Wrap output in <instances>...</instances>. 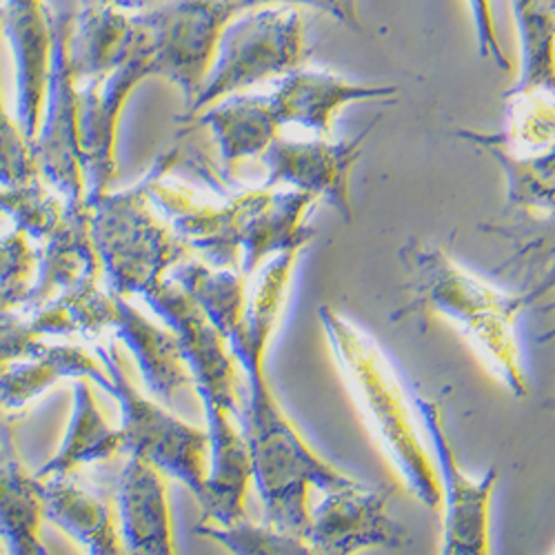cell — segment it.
<instances>
[{"label":"cell","mask_w":555,"mask_h":555,"mask_svg":"<svg viewBox=\"0 0 555 555\" xmlns=\"http://www.w3.org/2000/svg\"><path fill=\"white\" fill-rule=\"evenodd\" d=\"M99 3L107 5V8H116V10H122V12H129V14H141V12H147V10H154L163 3H169V0H99Z\"/></svg>","instance_id":"cell-37"},{"label":"cell","mask_w":555,"mask_h":555,"mask_svg":"<svg viewBox=\"0 0 555 555\" xmlns=\"http://www.w3.org/2000/svg\"><path fill=\"white\" fill-rule=\"evenodd\" d=\"M182 160V143L165 150L150 171V198L160 216L173 227L180 241L214 267L241 269V245L251 214L264 188L220 194L209 198L188 182L171 180V169Z\"/></svg>","instance_id":"cell-7"},{"label":"cell","mask_w":555,"mask_h":555,"mask_svg":"<svg viewBox=\"0 0 555 555\" xmlns=\"http://www.w3.org/2000/svg\"><path fill=\"white\" fill-rule=\"evenodd\" d=\"M201 127L211 131L222 171L224 176H231L243 160L260 158L271 147L281 135L283 122L273 109L269 94H243L241 91V94L216 101L196 118L180 125L178 138Z\"/></svg>","instance_id":"cell-20"},{"label":"cell","mask_w":555,"mask_h":555,"mask_svg":"<svg viewBox=\"0 0 555 555\" xmlns=\"http://www.w3.org/2000/svg\"><path fill=\"white\" fill-rule=\"evenodd\" d=\"M546 3H548V5H551V10L555 12V0H546Z\"/></svg>","instance_id":"cell-41"},{"label":"cell","mask_w":555,"mask_h":555,"mask_svg":"<svg viewBox=\"0 0 555 555\" xmlns=\"http://www.w3.org/2000/svg\"><path fill=\"white\" fill-rule=\"evenodd\" d=\"M267 3L311 8L315 12L332 16L336 23L345 25L351 31H362V23L358 16V0H267Z\"/></svg>","instance_id":"cell-36"},{"label":"cell","mask_w":555,"mask_h":555,"mask_svg":"<svg viewBox=\"0 0 555 555\" xmlns=\"http://www.w3.org/2000/svg\"><path fill=\"white\" fill-rule=\"evenodd\" d=\"M198 535H205L218 544H222L231 553H278V555H292V553H311L305 538L287 533L269 522H251L247 516L231 522V525H209L201 522L196 527Z\"/></svg>","instance_id":"cell-32"},{"label":"cell","mask_w":555,"mask_h":555,"mask_svg":"<svg viewBox=\"0 0 555 555\" xmlns=\"http://www.w3.org/2000/svg\"><path fill=\"white\" fill-rule=\"evenodd\" d=\"M169 275L190 294L224 338L238 327L247 307L251 281L241 269L214 267L205 260L184 258Z\"/></svg>","instance_id":"cell-28"},{"label":"cell","mask_w":555,"mask_h":555,"mask_svg":"<svg viewBox=\"0 0 555 555\" xmlns=\"http://www.w3.org/2000/svg\"><path fill=\"white\" fill-rule=\"evenodd\" d=\"M38 254L31 247L25 231L12 229L10 234L0 238V292L18 294L25 298L34 273H36Z\"/></svg>","instance_id":"cell-34"},{"label":"cell","mask_w":555,"mask_h":555,"mask_svg":"<svg viewBox=\"0 0 555 555\" xmlns=\"http://www.w3.org/2000/svg\"><path fill=\"white\" fill-rule=\"evenodd\" d=\"M502 131H485L489 141L512 152H535L555 145V96L504 94Z\"/></svg>","instance_id":"cell-30"},{"label":"cell","mask_w":555,"mask_h":555,"mask_svg":"<svg viewBox=\"0 0 555 555\" xmlns=\"http://www.w3.org/2000/svg\"><path fill=\"white\" fill-rule=\"evenodd\" d=\"M311 50L300 8L264 3L231 21L218 42L214 65L178 125L190 122L216 101L302 67Z\"/></svg>","instance_id":"cell-5"},{"label":"cell","mask_w":555,"mask_h":555,"mask_svg":"<svg viewBox=\"0 0 555 555\" xmlns=\"http://www.w3.org/2000/svg\"><path fill=\"white\" fill-rule=\"evenodd\" d=\"M3 34V29H0ZM38 176L31 145L18 125L8 112L3 87H0V188H12L23 184Z\"/></svg>","instance_id":"cell-33"},{"label":"cell","mask_w":555,"mask_h":555,"mask_svg":"<svg viewBox=\"0 0 555 555\" xmlns=\"http://www.w3.org/2000/svg\"><path fill=\"white\" fill-rule=\"evenodd\" d=\"M0 29L16 65V120L31 145L40 127L52 59V8L48 0H3Z\"/></svg>","instance_id":"cell-15"},{"label":"cell","mask_w":555,"mask_h":555,"mask_svg":"<svg viewBox=\"0 0 555 555\" xmlns=\"http://www.w3.org/2000/svg\"><path fill=\"white\" fill-rule=\"evenodd\" d=\"M455 138L489 154L504 173L506 211L522 218L555 214V145L535 152H512L478 129H455Z\"/></svg>","instance_id":"cell-24"},{"label":"cell","mask_w":555,"mask_h":555,"mask_svg":"<svg viewBox=\"0 0 555 555\" xmlns=\"http://www.w3.org/2000/svg\"><path fill=\"white\" fill-rule=\"evenodd\" d=\"M143 300L180 343L194 389L203 402L205 429L216 431L241 425L243 372L227 338L171 275Z\"/></svg>","instance_id":"cell-8"},{"label":"cell","mask_w":555,"mask_h":555,"mask_svg":"<svg viewBox=\"0 0 555 555\" xmlns=\"http://www.w3.org/2000/svg\"><path fill=\"white\" fill-rule=\"evenodd\" d=\"M391 487L353 480L322 493L309 508L305 540L311 553H358L364 548H402L409 533L389 516Z\"/></svg>","instance_id":"cell-14"},{"label":"cell","mask_w":555,"mask_h":555,"mask_svg":"<svg viewBox=\"0 0 555 555\" xmlns=\"http://www.w3.org/2000/svg\"><path fill=\"white\" fill-rule=\"evenodd\" d=\"M89 380L112 393V378L101 358L78 345H44L38 353L0 369V409L8 415L27 409L59 380Z\"/></svg>","instance_id":"cell-21"},{"label":"cell","mask_w":555,"mask_h":555,"mask_svg":"<svg viewBox=\"0 0 555 555\" xmlns=\"http://www.w3.org/2000/svg\"><path fill=\"white\" fill-rule=\"evenodd\" d=\"M409 302L391 315H436L465 338L482 364L514 398L529 396L518 320L529 309L520 292H508L460 264L436 243L409 236L398 249Z\"/></svg>","instance_id":"cell-2"},{"label":"cell","mask_w":555,"mask_h":555,"mask_svg":"<svg viewBox=\"0 0 555 555\" xmlns=\"http://www.w3.org/2000/svg\"><path fill=\"white\" fill-rule=\"evenodd\" d=\"M141 27V40L118 67L78 82V133L87 205L107 194L118 176V131L129 99L145 80L156 78L154 50L143 18Z\"/></svg>","instance_id":"cell-10"},{"label":"cell","mask_w":555,"mask_h":555,"mask_svg":"<svg viewBox=\"0 0 555 555\" xmlns=\"http://www.w3.org/2000/svg\"><path fill=\"white\" fill-rule=\"evenodd\" d=\"M72 25L74 12L52 8L50 76L31 154L38 176L65 203H80L85 201V176L78 133V78L69 54Z\"/></svg>","instance_id":"cell-11"},{"label":"cell","mask_w":555,"mask_h":555,"mask_svg":"<svg viewBox=\"0 0 555 555\" xmlns=\"http://www.w3.org/2000/svg\"><path fill=\"white\" fill-rule=\"evenodd\" d=\"M300 251L269 258L249 281L243 320L227 343L243 372L241 429L247 438L254 487L262 502V520L305 538L309 491H332L356 478L318 455L296 429L267 380V351L283 318Z\"/></svg>","instance_id":"cell-1"},{"label":"cell","mask_w":555,"mask_h":555,"mask_svg":"<svg viewBox=\"0 0 555 555\" xmlns=\"http://www.w3.org/2000/svg\"><path fill=\"white\" fill-rule=\"evenodd\" d=\"M44 522L38 478L29 474L12 444V425L0 427V540L16 555H42Z\"/></svg>","instance_id":"cell-25"},{"label":"cell","mask_w":555,"mask_h":555,"mask_svg":"<svg viewBox=\"0 0 555 555\" xmlns=\"http://www.w3.org/2000/svg\"><path fill=\"white\" fill-rule=\"evenodd\" d=\"M125 451V440L120 427H112L103 415L89 380H74V404L69 425L61 440L59 451L34 472L36 478L48 476H69L78 467L107 462Z\"/></svg>","instance_id":"cell-26"},{"label":"cell","mask_w":555,"mask_h":555,"mask_svg":"<svg viewBox=\"0 0 555 555\" xmlns=\"http://www.w3.org/2000/svg\"><path fill=\"white\" fill-rule=\"evenodd\" d=\"M520 36V78L506 94L555 96V12L546 0H512Z\"/></svg>","instance_id":"cell-29"},{"label":"cell","mask_w":555,"mask_h":555,"mask_svg":"<svg viewBox=\"0 0 555 555\" xmlns=\"http://www.w3.org/2000/svg\"><path fill=\"white\" fill-rule=\"evenodd\" d=\"M101 275L103 267L91 236V209L85 201L65 203L63 218L42 243L34 281L16 309H31L99 285Z\"/></svg>","instance_id":"cell-17"},{"label":"cell","mask_w":555,"mask_h":555,"mask_svg":"<svg viewBox=\"0 0 555 555\" xmlns=\"http://www.w3.org/2000/svg\"><path fill=\"white\" fill-rule=\"evenodd\" d=\"M89 209L107 289L116 296L145 298L192 254L154 207L150 171L131 188L99 196Z\"/></svg>","instance_id":"cell-4"},{"label":"cell","mask_w":555,"mask_h":555,"mask_svg":"<svg viewBox=\"0 0 555 555\" xmlns=\"http://www.w3.org/2000/svg\"><path fill=\"white\" fill-rule=\"evenodd\" d=\"M109 330L141 369L152 398L171 406L184 389H194L192 372L176 334L167 325L158 327L145 313L138 311L129 298L116 296Z\"/></svg>","instance_id":"cell-19"},{"label":"cell","mask_w":555,"mask_h":555,"mask_svg":"<svg viewBox=\"0 0 555 555\" xmlns=\"http://www.w3.org/2000/svg\"><path fill=\"white\" fill-rule=\"evenodd\" d=\"M374 125L376 120L345 141H330L325 135H315L311 141H292V138L278 135L260 156L267 171L262 184L305 192L318 203L330 205L347 224H351V173Z\"/></svg>","instance_id":"cell-13"},{"label":"cell","mask_w":555,"mask_h":555,"mask_svg":"<svg viewBox=\"0 0 555 555\" xmlns=\"http://www.w3.org/2000/svg\"><path fill=\"white\" fill-rule=\"evenodd\" d=\"M267 0H169L141 12L150 31L156 78L182 91L190 107L214 65L224 27L249 8Z\"/></svg>","instance_id":"cell-9"},{"label":"cell","mask_w":555,"mask_h":555,"mask_svg":"<svg viewBox=\"0 0 555 555\" xmlns=\"http://www.w3.org/2000/svg\"><path fill=\"white\" fill-rule=\"evenodd\" d=\"M38 489L44 520L74 538L85 551L96 555L125 551L112 508L96 493L61 474L38 478Z\"/></svg>","instance_id":"cell-23"},{"label":"cell","mask_w":555,"mask_h":555,"mask_svg":"<svg viewBox=\"0 0 555 555\" xmlns=\"http://www.w3.org/2000/svg\"><path fill=\"white\" fill-rule=\"evenodd\" d=\"M544 309H546V311H555V300H553V302H548ZM538 343H542V345H546V343H555V327H551L548 332H544V334L538 338Z\"/></svg>","instance_id":"cell-39"},{"label":"cell","mask_w":555,"mask_h":555,"mask_svg":"<svg viewBox=\"0 0 555 555\" xmlns=\"http://www.w3.org/2000/svg\"><path fill=\"white\" fill-rule=\"evenodd\" d=\"M396 85H366L330 69L298 67L278 78L271 91L273 109L285 125H296L315 135H332L336 116L356 103L396 101Z\"/></svg>","instance_id":"cell-16"},{"label":"cell","mask_w":555,"mask_h":555,"mask_svg":"<svg viewBox=\"0 0 555 555\" xmlns=\"http://www.w3.org/2000/svg\"><path fill=\"white\" fill-rule=\"evenodd\" d=\"M480 229L512 243L514 256L500 269L522 278L518 292L529 307L555 292V214L546 218L516 216V222L498 220Z\"/></svg>","instance_id":"cell-27"},{"label":"cell","mask_w":555,"mask_h":555,"mask_svg":"<svg viewBox=\"0 0 555 555\" xmlns=\"http://www.w3.org/2000/svg\"><path fill=\"white\" fill-rule=\"evenodd\" d=\"M423 431L429 438V451L442 493V546L444 555H485L491 553V502L498 485V469L489 467L480 478L467 476L453 453L444 409L436 398L415 393Z\"/></svg>","instance_id":"cell-12"},{"label":"cell","mask_w":555,"mask_h":555,"mask_svg":"<svg viewBox=\"0 0 555 555\" xmlns=\"http://www.w3.org/2000/svg\"><path fill=\"white\" fill-rule=\"evenodd\" d=\"M65 201L40 176L0 188V216H8L16 229L34 243H44L63 218Z\"/></svg>","instance_id":"cell-31"},{"label":"cell","mask_w":555,"mask_h":555,"mask_svg":"<svg viewBox=\"0 0 555 555\" xmlns=\"http://www.w3.org/2000/svg\"><path fill=\"white\" fill-rule=\"evenodd\" d=\"M546 406H548V409L555 413V398H553V400H548V404H546Z\"/></svg>","instance_id":"cell-40"},{"label":"cell","mask_w":555,"mask_h":555,"mask_svg":"<svg viewBox=\"0 0 555 555\" xmlns=\"http://www.w3.org/2000/svg\"><path fill=\"white\" fill-rule=\"evenodd\" d=\"M318 320L362 421L398 474L400 485L423 506L438 512L442 493L436 462L425 444V431L415 423L418 411L413 415V398L409 400L385 349L372 334L330 305L318 307Z\"/></svg>","instance_id":"cell-3"},{"label":"cell","mask_w":555,"mask_h":555,"mask_svg":"<svg viewBox=\"0 0 555 555\" xmlns=\"http://www.w3.org/2000/svg\"><path fill=\"white\" fill-rule=\"evenodd\" d=\"M96 356L112 378V398L120 409L125 453L150 460L167 478L182 482L196 500L205 491L209 469V436L180 421L163 402L147 398L129 380L114 340L96 345Z\"/></svg>","instance_id":"cell-6"},{"label":"cell","mask_w":555,"mask_h":555,"mask_svg":"<svg viewBox=\"0 0 555 555\" xmlns=\"http://www.w3.org/2000/svg\"><path fill=\"white\" fill-rule=\"evenodd\" d=\"M21 302H23V296L0 292V313H3V311H10V309H16Z\"/></svg>","instance_id":"cell-38"},{"label":"cell","mask_w":555,"mask_h":555,"mask_svg":"<svg viewBox=\"0 0 555 555\" xmlns=\"http://www.w3.org/2000/svg\"><path fill=\"white\" fill-rule=\"evenodd\" d=\"M167 480L150 460L127 457L116 482L118 531L125 551L145 555L176 553Z\"/></svg>","instance_id":"cell-18"},{"label":"cell","mask_w":555,"mask_h":555,"mask_svg":"<svg viewBox=\"0 0 555 555\" xmlns=\"http://www.w3.org/2000/svg\"><path fill=\"white\" fill-rule=\"evenodd\" d=\"M138 14L107 8L99 0H78L74 12L69 54L78 82L118 67L141 40Z\"/></svg>","instance_id":"cell-22"},{"label":"cell","mask_w":555,"mask_h":555,"mask_svg":"<svg viewBox=\"0 0 555 555\" xmlns=\"http://www.w3.org/2000/svg\"><path fill=\"white\" fill-rule=\"evenodd\" d=\"M469 8H472V16H474L476 42H478L480 56L491 59L500 69L508 72V69H512V63H508V59L502 50V44L498 40L491 0H469Z\"/></svg>","instance_id":"cell-35"}]
</instances>
